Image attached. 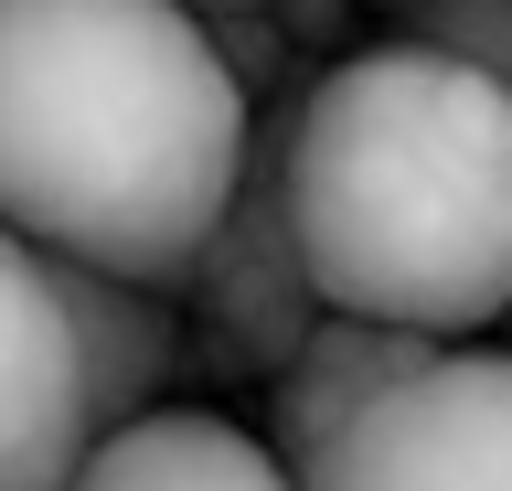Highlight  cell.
Wrapping results in <instances>:
<instances>
[{
  "mask_svg": "<svg viewBox=\"0 0 512 491\" xmlns=\"http://www.w3.org/2000/svg\"><path fill=\"white\" fill-rule=\"evenodd\" d=\"M246 171V97L182 0H0V225L182 289Z\"/></svg>",
  "mask_w": 512,
  "mask_h": 491,
  "instance_id": "6da1fadb",
  "label": "cell"
},
{
  "mask_svg": "<svg viewBox=\"0 0 512 491\" xmlns=\"http://www.w3.org/2000/svg\"><path fill=\"white\" fill-rule=\"evenodd\" d=\"M288 235L320 310L480 331L512 299V97L427 43H363L288 107Z\"/></svg>",
  "mask_w": 512,
  "mask_h": 491,
  "instance_id": "7a4b0ae2",
  "label": "cell"
},
{
  "mask_svg": "<svg viewBox=\"0 0 512 491\" xmlns=\"http://www.w3.org/2000/svg\"><path fill=\"white\" fill-rule=\"evenodd\" d=\"M299 491H512V353H427L299 459Z\"/></svg>",
  "mask_w": 512,
  "mask_h": 491,
  "instance_id": "3957f363",
  "label": "cell"
},
{
  "mask_svg": "<svg viewBox=\"0 0 512 491\" xmlns=\"http://www.w3.org/2000/svg\"><path fill=\"white\" fill-rule=\"evenodd\" d=\"M299 107V97H288ZM288 107L267 129L246 139V171H235V203L214 214V235L192 246L182 289L214 331V363L235 374H278L320 321V289H310V257H299V235H288V193H278V161H288Z\"/></svg>",
  "mask_w": 512,
  "mask_h": 491,
  "instance_id": "277c9868",
  "label": "cell"
},
{
  "mask_svg": "<svg viewBox=\"0 0 512 491\" xmlns=\"http://www.w3.org/2000/svg\"><path fill=\"white\" fill-rule=\"evenodd\" d=\"M86 459L75 417V331L54 257L0 225V491H64Z\"/></svg>",
  "mask_w": 512,
  "mask_h": 491,
  "instance_id": "5b68a950",
  "label": "cell"
},
{
  "mask_svg": "<svg viewBox=\"0 0 512 491\" xmlns=\"http://www.w3.org/2000/svg\"><path fill=\"white\" fill-rule=\"evenodd\" d=\"M54 289H64V331H75V417H86V449H96L171 395L182 331H171L150 278H107V267L54 257Z\"/></svg>",
  "mask_w": 512,
  "mask_h": 491,
  "instance_id": "8992f818",
  "label": "cell"
},
{
  "mask_svg": "<svg viewBox=\"0 0 512 491\" xmlns=\"http://www.w3.org/2000/svg\"><path fill=\"white\" fill-rule=\"evenodd\" d=\"M427 353H438V331H395V321H363V310H320L310 342L267 374V449L299 470L331 427H352L384 385H406Z\"/></svg>",
  "mask_w": 512,
  "mask_h": 491,
  "instance_id": "52a82bcc",
  "label": "cell"
},
{
  "mask_svg": "<svg viewBox=\"0 0 512 491\" xmlns=\"http://www.w3.org/2000/svg\"><path fill=\"white\" fill-rule=\"evenodd\" d=\"M64 491H299V470L214 406H150L118 438H96Z\"/></svg>",
  "mask_w": 512,
  "mask_h": 491,
  "instance_id": "ba28073f",
  "label": "cell"
},
{
  "mask_svg": "<svg viewBox=\"0 0 512 491\" xmlns=\"http://www.w3.org/2000/svg\"><path fill=\"white\" fill-rule=\"evenodd\" d=\"M406 43L491 75V86L512 97V0H406Z\"/></svg>",
  "mask_w": 512,
  "mask_h": 491,
  "instance_id": "9c48e42d",
  "label": "cell"
},
{
  "mask_svg": "<svg viewBox=\"0 0 512 491\" xmlns=\"http://www.w3.org/2000/svg\"><path fill=\"white\" fill-rule=\"evenodd\" d=\"M203 33H214V54H224V75H235V97H278L288 86V65H299V43L278 33V11H203Z\"/></svg>",
  "mask_w": 512,
  "mask_h": 491,
  "instance_id": "30bf717a",
  "label": "cell"
},
{
  "mask_svg": "<svg viewBox=\"0 0 512 491\" xmlns=\"http://www.w3.org/2000/svg\"><path fill=\"white\" fill-rule=\"evenodd\" d=\"M182 11H267V0H182Z\"/></svg>",
  "mask_w": 512,
  "mask_h": 491,
  "instance_id": "8fae6325",
  "label": "cell"
},
{
  "mask_svg": "<svg viewBox=\"0 0 512 491\" xmlns=\"http://www.w3.org/2000/svg\"><path fill=\"white\" fill-rule=\"evenodd\" d=\"M502 321H512V299H502Z\"/></svg>",
  "mask_w": 512,
  "mask_h": 491,
  "instance_id": "7c38bea8",
  "label": "cell"
}]
</instances>
